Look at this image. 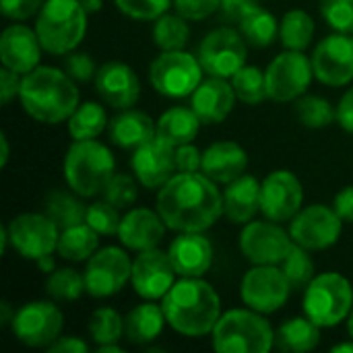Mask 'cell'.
<instances>
[{"label":"cell","instance_id":"603a6c76","mask_svg":"<svg viewBox=\"0 0 353 353\" xmlns=\"http://www.w3.org/2000/svg\"><path fill=\"white\" fill-rule=\"evenodd\" d=\"M165 228L168 225L159 215V211L137 207L122 217L118 238L128 250L143 252V250L157 248L161 244L165 236Z\"/></svg>","mask_w":353,"mask_h":353},{"label":"cell","instance_id":"d6986e66","mask_svg":"<svg viewBox=\"0 0 353 353\" xmlns=\"http://www.w3.org/2000/svg\"><path fill=\"white\" fill-rule=\"evenodd\" d=\"M176 267L170 252L159 248L143 250L132 261V288L143 300H161L176 283Z\"/></svg>","mask_w":353,"mask_h":353},{"label":"cell","instance_id":"7a4b0ae2","mask_svg":"<svg viewBox=\"0 0 353 353\" xmlns=\"http://www.w3.org/2000/svg\"><path fill=\"white\" fill-rule=\"evenodd\" d=\"M168 325L186 335L203 337L213 333L221 319V300L215 288L203 277H182L161 298Z\"/></svg>","mask_w":353,"mask_h":353},{"label":"cell","instance_id":"f1b7e54d","mask_svg":"<svg viewBox=\"0 0 353 353\" xmlns=\"http://www.w3.org/2000/svg\"><path fill=\"white\" fill-rule=\"evenodd\" d=\"M168 319L163 312V306L153 304V300H147L145 304L134 306L126 316H124V339L134 345H147L155 341Z\"/></svg>","mask_w":353,"mask_h":353},{"label":"cell","instance_id":"bcb514c9","mask_svg":"<svg viewBox=\"0 0 353 353\" xmlns=\"http://www.w3.org/2000/svg\"><path fill=\"white\" fill-rule=\"evenodd\" d=\"M321 14L335 31L353 35V0H321Z\"/></svg>","mask_w":353,"mask_h":353},{"label":"cell","instance_id":"6125c7cd","mask_svg":"<svg viewBox=\"0 0 353 353\" xmlns=\"http://www.w3.org/2000/svg\"><path fill=\"white\" fill-rule=\"evenodd\" d=\"M97 353H124V347H120L118 343H108V345H95Z\"/></svg>","mask_w":353,"mask_h":353},{"label":"cell","instance_id":"7bdbcfd3","mask_svg":"<svg viewBox=\"0 0 353 353\" xmlns=\"http://www.w3.org/2000/svg\"><path fill=\"white\" fill-rule=\"evenodd\" d=\"M120 209L116 205H112L108 199L95 201L91 205H87V215H85V223L91 225L99 236H114L120 230Z\"/></svg>","mask_w":353,"mask_h":353},{"label":"cell","instance_id":"74e56055","mask_svg":"<svg viewBox=\"0 0 353 353\" xmlns=\"http://www.w3.org/2000/svg\"><path fill=\"white\" fill-rule=\"evenodd\" d=\"M85 292V275L72 267L56 269L46 279V294L56 302H77Z\"/></svg>","mask_w":353,"mask_h":353},{"label":"cell","instance_id":"30bf717a","mask_svg":"<svg viewBox=\"0 0 353 353\" xmlns=\"http://www.w3.org/2000/svg\"><path fill=\"white\" fill-rule=\"evenodd\" d=\"M292 283L277 265H254L240 283V298L242 302L261 312L273 314L285 306L292 294Z\"/></svg>","mask_w":353,"mask_h":353},{"label":"cell","instance_id":"9a60e30c","mask_svg":"<svg viewBox=\"0 0 353 353\" xmlns=\"http://www.w3.org/2000/svg\"><path fill=\"white\" fill-rule=\"evenodd\" d=\"M343 223L345 221L333 207L310 205L300 209L298 215L290 221V236L296 244L308 250H327L337 244Z\"/></svg>","mask_w":353,"mask_h":353},{"label":"cell","instance_id":"484cf974","mask_svg":"<svg viewBox=\"0 0 353 353\" xmlns=\"http://www.w3.org/2000/svg\"><path fill=\"white\" fill-rule=\"evenodd\" d=\"M248 168V153L234 141H217L203 151V174L217 184H230L244 176Z\"/></svg>","mask_w":353,"mask_h":353},{"label":"cell","instance_id":"681fc988","mask_svg":"<svg viewBox=\"0 0 353 353\" xmlns=\"http://www.w3.org/2000/svg\"><path fill=\"white\" fill-rule=\"evenodd\" d=\"M46 0H0V10L6 19L25 21L41 10Z\"/></svg>","mask_w":353,"mask_h":353},{"label":"cell","instance_id":"816d5d0a","mask_svg":"<svg viewBox=\"0 0 353 353\" xmlns=\"http://www.w3.org/2000/svg\"><path fill=\"white\" fill-rule=\"evenodd\" d=\"M259 0H221V14L230 23H240L246 14L259 8Z\"/></svg>","mask_w":353,"mask_h":353},{"label":"cell","instance_id":"ab89813d","mask_svg":"<svg viewBox=\"0 0 353 353\" xmlns=\"http://www.w3.org/2000/svg\"><path fill=\"white\" fill-rule=\"evenodd\" d=\"M89 335L95 345L118 343L124 337V316L110 306L97 308L89 319Z\"/></svg>","mask_w":353,"mask_h":353},{"label":"cell","instance_id":"91938a15","mask_svg":"<svg viewBox=\"0 0 353 353\" xmlns=\"http://www.w3.org/2000/svg\"><path fill=\"white\" fill-rule=\"evenodd\" d=\"M79 2H81V6L85 8L87 14H95V12H99L101 6H103V0H79Z\"/></svg>","mask_w":353,"mask_h":353},{"label":"cell","instance_id":"c3c4849f","mask_svg":"<svg viewBox=\"0 0 353 353\" xmlns=\"http://www.w3.org/2000/svg\"><path fill=\"white\" fill-rule=\"evenodd\" d=\"M174 8L188 21H203L221 8V0H174Z\"/></svg>","mask_w":353,"mask_h":353},{"label":"cell","instance_id":"ba28073f","mask_svg":"<svg viewBox=\"0 0 353 353\" xmlns=\"http://www.w3.org/2000/svg\"><path fill=\"white\" fill-rule=\"evenodd\" d=\"M203 66L196 56L184 50L161 52L149 66V79L159 95L180 99L194 93L203 81Z\"/></svg>","mask_w":353,"mask_h":353},{"label":"cell","instance_id":"7dc6e473","mask_svg":"<svg viewBox=\"0 0 353 353\" xmlns=\"http://www.w3.org/2000/svg\"><path fill=\"white\" fill-rule=\"evenodd\" d=\"M62 68L64 72L74 79L77 83H87L91 79H95V72H97V66H95V60L91 58V54L87 52H68L64 54L62 58Z\"/></svg>","mask_w":353,"mask_h":353},{"label":"cell","instance_id":"5b68a950","mask_svg":"<svg viewBox=\"0 0 353 353\" xmlns=\"http://www.w3.org/2000/svg\"><path fill=\"white\" fill-rule=\"evenodd\" d=\"M211 335L213 347L219 353H267L275 347L271 323L252 308L228 310Z\"/></svg>","mask_w":353,"mask_h":353},{"label":"cell","instance_id":"f5cc1de1","mask_svg":"<svg viewBox=\"0 0 353 353\" xmlns=\"http://www.w3.org/2000/svg\"><path fill=\"white\" fill-rule=\"evenodd\" d=\"M21 79H23V74L2 66V70H0V99H2V105H8L14 97H19Z\"/></svg>","mask_w":353,"mask_h":353},{"label":"cell","instance_id":"83f0119b","mask_svg":"<svg viewBox=\"0 0 353 353\" xmlns=\"http://www.w3.org/2000/svg\"><path fill=\"white\" fill-rule=\"evenodd\" d=\"M261 211V182L254 176H240L223 190V215L232 223H248Z\"/></svg>","mask_w":353,"mask_h":353},{"label":"cell","instance_id":"5bb4252c","mask_svg":"<svg viewBox=\"0 0 353 353\" xmlns=\"http://www.w3.org/2000/svg\"><path fill=\"white\" fill-rule=\"evenodd\" d=\"M87 294L93 298H110L122 292V288L132 277V261L126 250L118 246H108L97 250L85 269Z\"/></svg>","mask_w":353,"mask_h":353},{"label":"cell","instance_id":"11a10c76","mask_svg":"<svg viewBox=\"0 0 353 353\" xmlns=\"http://www.w3.org/2000/svg\"><path fill=\"white\" fill-rule=\"evenodd\" d=\"M337 124L353 134V87L347 93H343L337 105Z\"/></svg>","mask_w":353,"mask_h":353},{"label":"cell","instance_id":"e575fe53","mask_svg":"<svg viewBox=\"0 0 353 353\" xmlns=\"http://www.w3.org/2000/svg\"><path fill=\"white\" fill-rule=\"evenodd\" d=\"M110 120L97 101H85L79 103L77 110L68 118V132L74 141H85V139H97L105 128Z\"/></svg>","mask_w":353,"mask_h":353},{"label":"cell","instance_id":"60d3db41","mask_svg":"<svg viewBox=\"0 0 353 353\" xmlns=\"http://www.w3.org/2000/svg\"><path fill=\"white\" fill-rule=\"evenodd\" d=\"M296 114H298V120L306 128H312V130L325 128L337 120V110H333V105L321 95L298 97L296 99Z\"/></svg>","mask_w":353,"mask_h":353},{"label":"cell","instance_id":"d6a6232c","mask_svg":"<svg viewBox=\"0 0 353 353\" xmlns=\"http://www.w3.org/2000/svg\"><path fill=\"white\" fill-rule=\"evenodd\" d=\"M99 248V234L87 225V223H77L70 228L60 230V238H58V248L56 252L72 263H81V261H89Z\"/></svg>","mask_w":353,"mask_h":353},{"label":"cell","instance_id":"f35d334b","mask_svg":"<svg viewBox=\"0 0 353 353\" xmlns=\"http://www.w3.org/2000/svg\"><path fill=\"white\" fill-rule=\"evenodd\" d=\"M232 87L236 91V97L248 105H256L263 99L269 97L267 91V74L259 66H248L244 64L234 77H232Z\"/></svg>","mask_w":353,"mask_h":353},{"label":"cell","instance_id":"e0dca14e","mask_svg":"<svg viewBox=\"0 0 353 353\" xmlns=\"http://www.w3.org/2000/svg\"><path fill=\"white\" fill-rule=\"evenodd\" d=\"M314 77L329 87H343L353 81V35L333 33L321 39L314 48Z\"/></svg>","mask_w":353,"mask_h":353},{"label":"cell","instance_id":"d590c367","mask_svg":"<svg viewBox=\"0 0 353 353\" xmlns=\"http://www.w3.org/2000/svg\"><path fill=\"white\" fill-rule=\"evenodd\" d=\"M279 37L288 50L304 52L312 43V37H314L312 17L302 8L288 10L281 19V25H279Z\"/></svg>","mask_w":353,"mask_h":353},{"label":"cell","instance_id":"2e32d148","mask_svg":"<svg viewBox=\"0 0 353 353\" xmlns=\"http://www.w3.org/2000/svg\"><path fill=\"white\" fill-rule=\"evenodd\" d=\"M294 240L277 221H248L240 234V250L252 265H279Z\"/></svg>","mask_w":353,"mask_h":353},{"label":"cell","instance_id":"6da1fadb","mask_svg":"<svg viewBox=\"0 0 353 353\" xmlns=\"http://www.w3.org/2000/svg\"><path fill=\"white\" fill-rule=\"evenodd\" d=\"M157 211L178 234L207 232L223 215V194L203 172H178L159 188Z\"/></svg>","mask_w":353,"mask_h":353},{"label":"cell","instance_id":"44dd1931","mask_svg":"<svg viewBox=\"0 0 353 353\" xmlns=\"http://www.w3.org/2000/svg\"><path fill=\"white\" fill-rule=\"evenodd\" d=\"M95 93L116 110L132 108L141 97V81L124 62H105L95 72Z\"/></svg>","mask_w":353,"mask_h":353},{"label":"cell","instance_id":"e7e4bbea","mask_svg":"<svg viewBox=\"0 0 353 353\" xmlns=\"http://www.w3.org/2000/svg\"><path fill=\"white\" fill-rule=\"evenodd\" d=\"M347 333H350V337L353 339V310L350 312V316H347Z\"/></svg>","mask_w":353,"mask_h":353},{"label":"cell","instance_id":"4316f807","mask_svg":"<svg viewBox=\"0 0 353 353\" xmlns=\"http://www.w3.org/2000/svg\"><path fill=\"white\" fill-rule=\"evenodd\" d=\"M110 141L120 149H139L157 137V122L139 110H122L108 124Z\"/></svg>","mask_w":353,"mask_h":353},{"label":"cell","instance_id":"6f0895ef","mask_svg":"<svg viewBox=\"0 0 353 353\" xmlns=\"http://www.w3.org/2000/svg\"><path fill=\"white\" fill-rule=\"evenodd\" d=\"M14 312H17V310H12V306H10L8 302H2V304H0V325H2V327H10V323H12V319H14Z\"/></svg>","mask_w":353,"mask_h":353},{"label":"cell","instance_id":"d4e9b609","mask_svg":"<svg viewBox=\"0 0 353 353\" xmlns=\"http://www.w3.org/2000/svg\"><path fill=\"white\" fill-rule=\"evenodd\" d=\"M170 259L180 277H203L213 265V246L203 232H184L172 240Z\"/></svg>","mask_w":353,"mask_h":353},{"label":"cell","instance_id":"4dcf8cb0","mask_svg":"<svg viewBox=\"0 0 353 353\" xmlns=\"http://www.w3.org/2000/svg\"><path fill=\"white\" fill-rule=\"evenodd\" d=\"M321 341V327L308 316H298L285 321L275 331V347L281 352L306 353L312 352Z\"/></svg>","mask_w":353,"mask_h":353},{"label":"cell","instance_id":"52a82bcc","mask_svg":"<svg viewBox=\"0 0 353 353\" xmlns=\"http://www.w3.org/2000/svg\"><path fill=\"white\" fill-rule=\"evenodd\" d=\"M353 310V288L341 273H321L304 288V314L321 329L337 327Z\"/></svg>","mask_w":353,"mask_h":353},{"label":"cell","instance_id":"8992f818","mask_svg":"<svg viewBox=\"0 0 353 353\" xmlns=\"http://www.w3.org/2000/svg\"><path fill=\"white\" fill-rule=\"evenodd\" d=\"M46 52L64 56L79 48L87 33V12L79 0H46L35 21Z\"/></svg>","mask_w":353,"mask_h":353},{"label":"cell","instance_id":"8fae6325","mask_svg":"<svg viewBox=\"0 0 353 353\" xmlns=\"http://www.w3.org/2000/svg\"><path fill=\"white\" fill-rule=\"evenodd\" d=\"M196 58L209 77L232 79L246 64V39L240 29L217 27L203 37Z\"/></svg>","mask_w":353,"mask_h":353},{"label":"cell","instance_id":"f546056e","mask_svg":"<svg viewBox=\"0 0 353 353\" xmlns=\"http://www.w3.org/2000/svg\"><path fill=\"white\" fill-rule=\"evenodd\" d=\"M201 118L194 114L192 108H170L165 110L157 120V137L172 143L174 147H180L184 143H192L201 128Z\"/></svg>","mask_w":353,"mask_h":353},{"label":"cell","instance_id":"ee69618b","mask_svg":"<svg viewBox=\"0 0 353 353\" xmlns=\"http://www.w3.org/2000/svg\"><path fill=\"white\" fill-rule=\"evenodd\" d=\"M118 10L137 21H155L174 6V0H114Z\"/></svg>","mask_w":353,"mask_h":353},{"label":"cell","instance_id":"277c9868","mask_svg":"<svg viewBox=\"0 0 353 353\" xmlns=\"http://www.w3.org/2000/svg\"><path fill=\"white\" fill-rule=\"evenodd\" d=\"M114 174L116 161L112 151L95 139L74 141L64 155V180L83 199L103 194Z\"/></svg>","mask_w":353,"mask_h":353},{"label":"cell","instance_id":"680465c9","mask_svg":"<svg viewBox=\"0 0 353 353\" xmlns=\"http://www.w3.org/2000/svg\"><path fill=\"white\" fill-rule=\"evenodd\" d=\"M0 168H6V163H8V157H10V147H8V137L2 132L0 134Z\"/></svg>","mask_w":353,"mask_h":353},{"label":"cell","instance_id":"f907efd6","mask_svg":"<svg viewBox=\"0 0 353 353\" xmlns=\"http://www.w3.org/2000/svg\"><path fill=\"white\" fill-rule=\"evenodd\" d=\"M176 165L178 172H201L203 170V151L192 143L176 147Z\"/></svg>","mask_w":353,"mask_h":353},{"label":"cell","instance_id":"836d02e7","mask_svg":"<svg viewBox=\"0 0 353 353\" xmlns=\"http://www.w3.org/2000/svg\"><path fill=\"white\" fill-rule=\"evenodd\" d=\"M279 25L281 23L275 19L273 12H269L267 8L259 6V8H254L250 14H246L238 23V29L244 35L248 46L269 48L279 37Z\"/></svg>","mask_w":353,"mask_h":353},{"label":"cell","instance_id":"1f68e13d","mask_svg":"<svg viewBox=\"0 0 353 353\" xmlns=\"http://www.w3.org/2000/svg\"><path fill=\"white\" fill-rule=\"evenodd\" d=\"M83 196L77 194L74 190H60L54 188L43 196V213L60 228H70L77 223H85V215H87V205H83L81 201Z\"/></svg>","mask_w":353,"mask_h":353},{"label":"cell","instance_id":"b9f144b4","mask_svg":"<svg viewBox=\"0 0 353 353\" xmlns=\"http://www.w3.org/2000/svg\"><path fill=\"white\" fill-rule=\"evenodd\" d=\"M312 250L300 246V244H292L290 252L285 254V259L279 263L281 271L285 273V277L290 279L292 288H306L312 279H314V261L310 256Z\"/></svg>","mask_w":353,"mask_h":353},{"label":"cell","instance_id":"cb8c5ba5","mask_svg":"<svg viewBox=\"0 0 353 353\" xmlns=\"http://www.w3.org/2000/svg\"><path fill=\"white\" fill-rule=\"evenodd\" d=\"M236 103V91L228 79L209 77L201 81V85L190 95V108L201 118L203 124H219L223 122Z\"/></svg>","mask_w":353,"mask_h":353},{"label":"cell","instance_id":"ac0fdd59","mask_svg":"<svg viewBox=\"0 0 353 353\" xmlns=\"http://www.w3.org/2000/svg\"><path fill=\"white\" fill-rule=\"evenodd\" d=\"M304 203V188L290 170H275L261 182V213L271 221H292Z\"/></svg>","mask_w":353,"mask_h":353},{"label":"cell","instance_id":"7c38bea8","mask_svg":"<svg viewBox=\"0 0 353 353\" xmlns=\"http://www.w3.org/2000/svg\"><path fill=\"white\" fill-rule=\"evenodd\" d=\"M64 327V316L62 310L48 302V300H37V302H27L23 304L10 323V331L27 347H43L48 350L62 333Z\"/></svg>","mask_w":353,"mask_h":353},{"label":"cell","instance_id":"4fadbf2b","mask_svg":"<svg viewBox=\"0 0 353 353\" xmlns=\"http://www.w3.org/2000/svg\"><path fill=\"white\" fill-rule=\"evenodd\" d=\"M6 230L10 246L27 261H37L58 248L60 228L46 213H21Z\"/></svg>","mask_w":353,"mask_h":353},{"label":"cell","instance_id":"f6af8a7d","mask_svg":"<svg viewBox=\"0 0 353 353\" xmlns=\"http://www.w3.org/2000/svg\"><path fill=\"white\" fill-rule=\"evenodd\" d=\"M137 182L139 180L132 178V176H128V174H114L112 180L108 182V186L103 188V199H108L118 209H126L139 196Z\"/></svg>","mask_w":353,"mask_h":353},{"label":"cell","instance_id":"9c48e42d","mask_svg":"<svg viewBox=\"0 0 353 353\" xmlns=\"http://www.w3.org/2000/svg\"><path fill=\"white\" fill-rule=\"evenodd\" d=\"M267 74V91L273 101H296L302 97L314 77L312 58L298 50H285L271 60L265 70Z\"/></svg>","mask_w":353,"mask_h":353},{"label":"cell","instance_id":"ffe728a7","mask_svg":"<svg viewBox=\"0 0 353 353\" xmlns=\"http://www.w3.org/2000/svg\"><path fill=\"white\" fill-rule=\"evenodd\" d=\"M134 178L145 188H161L172 176L178 174L176 165V147L161 137L151 139L149 143L134 149L130 159Z\"/></svg>","mask_w":353,"mask_h":353},{"label":"cell","instance_id":"7402d4cb","mask_svg":"<svg viewBox=\"0 0 353 353\" xmlns=\"http://www.w3.org/2000/svg\"><path fill=\"white\" fill-rule=\"evenodd\" d=\"M41 50L43 46L37 37V31L27 25H21V23L8 25L0 35L2 66L19 74H27L29 70L39 66Z\"/></svg>","mask_w":353,"mask_h":353},{"label":"cell","instance_id":"3957f363","mask_svg":"<svg viewBox=\"0 0 353 353\" xmlns=\"http://www.w3.org/2000/svg\"><path fill=\"white\" fill-rule=\"evenodd\" d=\"M19 99L23 110L41 124H60L79 105L77 81L64 68L35 66L21 79Z\"/></svg>","mask_w":353,"mask_h":353},{"label":"cell","instance_id":"db71d44e","mask_svg":"<svg viewBox=\"0 0 353 353\" xmlns=\"http://www.w3.org/2000/svg\"><path fill=\"white\" fill-rule=\"evenodd\" d=\"M333 209L337 211V215H339L343 221L353 223V184L352 186L341 188V190L335 194Z\"/></svg>","mask_w":353,"mask_h":353},{"label":"cell","instance_id":"be15d7a7","mask_svg":"<svg viewBox=\"0 0 353 353\" xmlns=\"http://www.w3.org/2000/svg\"><path fill=\"white\" fill-rule=\"evenodd\" d=\"M333 352L335 353H345V352L353 353V339L350 341V343H339V345H335V347H333Z\"/></svg>","mask_w":353,"mask_h":353},{"label":"cell","instance_id":"94428289","mask_svg":"<svg viewBox=\"0 0 353 353\" xmlns=\"http://www.w3.org/2000/svg\"><path fill=\"white\" fill-rule=\"evenodd\" d=\"M35 263H37L39 271H43V273H50V271H54V259H52V254H48V256H41V259H37Z\"/></svg>","mask_w":353,"mask_h":353},{"label":"cell","instance_id":"9f6ffc18","mask_svg":"<svg viewBox=\"0 0 353 353\" xmlns=\"http://www.w3.org/2000/svg\"><path fill=\"white\" fill-rule=\"evenodd\" d=\"M48 353H85L89 352V345L79 337H58L48 350Z\"/></svg>","mask_w":353,"mask_h":353},{"label":"cell","instance_id":"8d00e7d4","mask_svg":"<svg viewBox=\"0 0 353 353\" xmlns=\"http://www.w3.org/2000/svg\"><path fill=\"white\" fill-rule=\"evenodd\" d=\"M182 14H161L153 23V41L161 52L170 50H184V46L190 39V27Z\"/></svg>","mask_w":353,"mask_h":353}]
</instances>
